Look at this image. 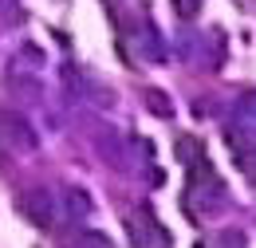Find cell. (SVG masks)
Instances as JSON below:
<instances>
[{"instance_id":"3957f363","label":"cell","mask_w":256,"mask_h":248,"mask_svg":"<svg viewBox=\"0 0 256 248\" xmlns=\"http://www.w3.org/2000/svg\"><path fill=\"white\" fill-rule=\"evenodd\" d=\"M146 106H150V114H158V118H174V102L162 91H146Z\"/></svg>"},{"instance_id":"277c9868","label":"cell","mask_w":256,"mask_h":248,"mask_svg":"<svg viewBox=\"0 0 256 248\" xmlns=\"http://www.w3.org/2000/svg\"><path fill=\"white\" fill-rule=\"evenodd\" d=\"M174 8H178V16H182V20H193V16H197V8H201V0H174Z\"/></svg>"},{"instance_id":"7a4b0ae2","label":"cell","mask_w":256,"mask_h":248,"mask_svg":"<svg viewBox=\"0 0 256 248\" xmlns=\"http://www.w3.org/2000/svg\"><path fill=\"white\" fill-rule=\"evenodd\" d=\"M20 213L32 220V224H52V205H48V193H24V197H20Z\"/></svg>"},{"instance_id":"6da1fadb","label":"cell","mask_w":256,"mask_h":248,"mask_svg":"<svg viewBox=\"0 0 256 248\" xmlns=\"http://www.w3.org/2000/svg\"><path fill=\"white\" fill-rule=\"evenodd\" d=\"M130 232H134V244L138 248H170V232H166V228H162L158 220H142V224H138V220H130Z\"/></svg>"}]
</instances>
